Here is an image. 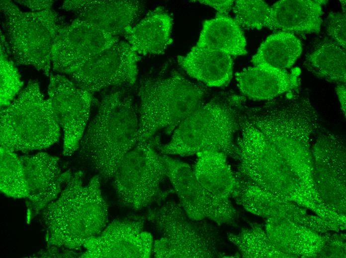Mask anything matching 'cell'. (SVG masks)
<instances>
[{
    "label": "cell",
    "instance_id": "31",
    "mask_svg": "<svg viewBox=\"0 0 346 258\" xmlns=\"http://www.w3.org/2000/svg\"><path fill=\"white\" fill-rule=\"evenodd\" d=\"M270 8L262 0H236L233 7L234 19L243 27L257 29L266 28Z\"/></svg>",
    "mask_w": 346,
    "mask_h": 258
},
{
    "label": "cell",
    "instance_id": "2",
    "mask_svg": "<svg viewBox=\"0 0 346 258\" xmlns=\"http://www.w3.org/2000/svg\"><path fill=\"white\" fill-rule=\"evenodd\" d=\"M83 177L81 171L72 173L58 197L40 212L47 247L79 250L107 225L108 207L100 178L94 175L86 184Z\"/></svg>",
    "mask_w": 346,
    "mask_h": 258
},
{
    "label": "cell",
    "instance_id": "14",
    "mask_svg": "<svg viewBox=\"0 0 346 258\" xmlns=\"http://www.w3.org/2000/svg\"><path fill=\"white\" fill-rule=\"evenodd\" d=\"M145 219L133 216L114 220L83 245L82 258H147L153 254L154 240L144 231Z\"/></svg>",
    "mask_w": 346,
    "mask_h": 258
},
{
    "label": "cell",
    "instance_id": "35",
    "mask_svg": "<svg viewBox=\"0 0 346 258\" xmlns=\"http://www.w3.org/2000/svg\"><path fill=\"white\" fill-rule=\"evenodd\" d=\"M17 3L23 5L32 11H41L51 8L53 0H15Z\"/></svg>",
    "mask_w": 346,
    "mask_h": 258
},
{
    "label": "cell",
    "instance_id": "5",
    "mask_svg": "<svg viewBox=\"0 0 346 258\" xmlns=\"http://www.w3.org/2000/svg\"><path fill=\"white\" fill-rule=\"evenodd\" d=\"M138 93V143L152 139L160 130L173 131L206 101L207 89L178 70L172 69L141 80Z\"/></svg>",
    "mask_w": 346,
    "mask_h": 258
},
{
    "label": "cell",
    "instance_id": "20",
    "mask_svg": "<svg viewBox=\"0 0 346 258\" xmlns=\"http://www.w3.org/2000/svg\"><path fill=\"white\" fill-rule=\"evenodd\" d=\"M177 63L190 77L207 87L225 86L232 77V57L216 50L195 45L178 56Z\"/></svg>",
    "mask_w": 346,
    "mask_h": 258
},
{
    "label": "cell",
    "instance_id": "32",
    "mask_svg": "<svg viewBox=\"0 0 346 258\" xmlns=\"http://www.w3.org/2000/svg\"><path fill=\"white\" fill-rule=\"evenodd\" d=\"M346 13L331 12L325 21L328 35L342 48L346 49Z\"/></svg>",
    "mask_w": 346,
    "mask_h": 258
},
{
    "label": "cell",
    "instance_id": "15",
    "mask_svg": "<svg viewBox=\"0 0 346 258\" xmlns=\"http://www.w3.org/2000/svg\"><path fill=\"white\" fill-rule=\"evenodd\" d=\"M28 189V219L58 197L72 173H62L59 158L46 152L19 156Z\"/></svg>",
    "mask_w": 346,
    "mask_h": 258
},
{
    "label": "cell",
    "instance_id": "16",
    "mask_svg": "<svg viewBox=\"0 0 346 258\" xmlns=\"http://www.w3.org/2000/svg\"><path fill=\"white\" fill-rule=\"evenodd\" d=\"M233 197L247 211L261 217L289 220L315 231L325 232L329 229L327 221L308 215L305 210L295 202L251 184L241 183Z\"/></svg>",
    "mask_w": 346,
    "mask_h": 258
},
{
    "label": "cell",
    "instance_id": "25",
    "mask_svg": "<svg viewBox=\"0 0 346 258\" xmlns=\"http://www.w3.org/2000/svg\"><path fill=\"white\" fill-rule=\"evenodd\" d=\"M247 42L240 26L226 14H218L204 21L196 46L208 48L230 56L247 53Z\"/></svg>",
    "mask_w": 346,
    "mask_h": 258
},
{
    "label": "cell",
    "instance_id": "21",
    "mask_svg": "<svg viewBox=\"0 0 346 258\" xmlns=\"http://www.w3.org/2000/svg\"><path fill=\"white\" fill-rule=\"evenodd\" d=\"M173 18L162 7L150 11L123 35L138 55H161L172 43Z\"/></svg>",
    "mask_w": 346,
    "mask_h": 258
},
{
    "label": "cell",
    "instance_id": "11",
    "mask_svg": "<svg viewBox=\"0 0 346 258\" xmlns=\"http://www.w3.org/2000/svg\"><path fill=\"white\" fill-rule=\"evenodd\" d=\"M140 57L125 41H119L70 74V79L91 94L111 87L133 86Z\"/></svg>",
    "mask_w": 346,
    "mask_h": 258
},
{
    "label": "cell",
    "instance_id": "27",
    "mask_svg": "<svg viewBox=\"0 0 346 258\" xmlns=\"http://www.w3.org/2000/svg\"><path fill=\"white\" fill-rule=\"evenodd\" d=\"M305 67L317 76L337 84L346 83V49L325 38L307 55Z\"/></svg>",
    "mask_w": 346,
    "mask_h": 258
},
{
    "label": "cell",
    "instance_id": "3",
    "mask_svg": "<svg viewBox=\"0 0 346 258\" xmlns=\"http://www.w3.org/2000/svg\"><path fill=\"white\" fill-rule=\"evenodd\" d=\"M234 159L237 179L299 205L312 208L316 191L307 186L263 134L242 114Z\"/></svg>",
    "mask_w": 346,
    "mask_h": 258
},
{
    "label": "cell",
    "instance_id": "36",
    "mask_svg": "<svg viewBox=\"0 0 346 258\" xmlns=\"http://www.w3.org/2000/svg\"><path fill=\"white\" fill-rule=\"evenodd\" d=\"M337 95L340 103L341 110L346 116V86L345 84H338L336 87Z\"/></svg>",
    "mask_w": 346,
    "mask_h": 258
},
{
    "label": "cell",
    "instance_id": "30",
    "mask_svg": "<svg viewBox=\"0 0 346 258\" xmlns=\"http://www.w3.org/2000/svg\"><path fill=\"white\" fill-rule=\"evenodd\" d=\"M5 36L0 31V107L8 106L21 91L23 82L13 61Z\"/></svg>",
    "mask_w": 346,
    "mask_h": 258
},
{
    "label": "cell",
    "instance_id": "1",
    "mask_svg": "<svg viewBox=\"0 0 346 258\" xmlns=\"http://www.w3.org/2000/svg\"><path fill=\"white\" fill-rule=\"evenodd\" d=\"M138 111L124 90L103 97L88 122L77 150L81 163L99 177L112 180L125 155L137 144Z\"/></svg>",
    "mask_w": 346,
    "mask_h": 258
},
{
    "label": "cell",
    "instance_id": "37",
    "mask_svg": "<svg viewBox=\"0 0 346 258\" xmlns=\"http://www.w3.org/2000/svg\"><path fill=\"white\" fill-rule=\"evenodd\" d=\"M340 2L341 4V6L343 10V13H346V0H340Z\"/></svg>",
    "mask_w": 346,
    "mask_h": 258
},
{
    "label": "cell",
    "instance_id": "6",
    "mask_svg": "<svg viewBox=\"0 0 346 258\" xmlns=\"http://www.w3.org/2000/svg\"><path fill=\"white\" fill-rule=\"evenodd\" d=\"M0 145L13 152L45 149L58 141L61 128L38 83L29 81L9 105L1 108Z\"/></svg>",
    "mask_w": 346,
    "mask_h": 258
},
{
    "label": "cell",
    "instance_id": "29",
    "mask_svg": "<svg viewBox=\"0 0 346 258\" xmlns=\"http://www.w3.org/2000/svg\"><path fill=\"white\" fill-rule=\"evenodd\" d=\"M244 258L291 257L276 248L259 226H252L237 234L228 235Z\"/></svg>",
    "mask_w": 346,
    "mask_h": 258
},
{
    "label": "cell",
    "instance_id": "33",
    "mask_svg": "<svg viewBox=\"0 0 346 258\" xmlns=\"http://www.w3.org/2000/svg\"><path fill=\"white\" fill-rule=\"evenodd\" d=\"M74 252V250L49 246L39 252L37 256L40 258H74L77 255Z\"/></svg>",
    "mask_w": 346,
    "mask_h": 258
},
{
    "label": "cell",
    "instance_id": "34",
    "mask_svg": "<svg viewBox=\"0 0 346 258\" xmlns=\"http://www.w3.org/2000/svg\"><path fill=\"white\" fill-rule=\"evenodd\" d=\"M199 3L208 5L214 8L218 14H226L231 10L234 3V0H198Z\"/></svg>",
    "mask_w": 346,
    "mask_h": 258
},
{
    "label": "cell",
    "instance_id": "4",
    "mask_svg": "<svg viewBox=\"0 0 346 258\" xmlns=\"http://www.w3.org/2000/svg\"><path fill=\"white\" fill-rule=\"evenodd\" d=\"M246 99L230 92L205 101L176 127L169 142L157 149L162 154L180 156L217 151L234 158L235 137Z\"/></svg>",
    "mask_w": 346,
    "mask_h": 258
},
{
    "label": "cell",
    "instance_id": "8",
    "mask_svg": "<svg viewBox=\"0 0 346 258\" xmlns=\"http://www.w3.org/2000/svg\"><path fill=\"white\" fill-rule=\"evenodd\" d=\"M11 56L17 64L31 65L50 75L54 42L65 25L52 8L21 11L11 0H0Z\"/></svg>",
    "mask_w": 346,
    "mask_h": 258
},
{
    "label": "cell",
    "instance_id": "26",
    "mask_svg": "<svg viewBox=\"0 0 346 258\" xmlns=\"http://www.w3.org/2000/svg\"><path fill=\"white\" fill-rule=\"evenodd\" d=\"M301 52L300 40L291 32L281 31L271 35L261 43L251 62L255 66L284 70L293 65Z\"/></svg>",
    "mask_w": 346,
    "mask_h": 258
},
{
    "label": "cell",
    "instance_id": "23",
    "mask_svg": "<svg viewBox=\"0 0 346 258\" xmlns=\"http://www.w3.org/2000/svg\"><path fill=\"white\" fill-rule=\"evenodd\" d=\"M322 13L321 5L315 0H279L270 6L266 28L291 33H318Z\"/></svg>",
    "mask_w": 346,
    "mask_h": 258
},
{
    "label": "cell",
    "instance_id": "24",
    "mask_svg": "<svg viewBox=\"0 0 346 258\" xmlns=\"http://www.w3.org/2000/svg\"><path fill=\"white\" fill-rule=\"evenodd\" d=\"M193 169L199 183L220 198H229L237 183L235 174L227 161V156L217 151L197 154Z\"/></svg>",
    "mask_w": 346,
    "mask_h": 258
},
{
    "label": "cell",
    "instance_id": "18",
    "mask_svg": "<svg viewBox=\"0 0 346 258\" xmlns=\"http://www.w3.org/2000/svg\"><path fill=\"white\" fill-rule=\"evenodd\" d=\"M300 70L290 71L254 65L235 73L241 95L253 101H266L299 89Z\"/></svg>",
    "mask_w": 346,
    "mask_h": 258
},
{
    "label": "cell",
    "instance_id": "19",
    "mask_svg": "<svg viewBox=\"0 0 346 258\" xmlns=\"http://www.w3.org/2000/svg\"><path fill=\"white\" fill-rule=\"evenodd\" d=\"M144 7L141 1L136 0H89L74 12L78 18L119 37L135 24Z\"/></svg>",
    "mask_w": 346,
    "mask_h": 258
},
{
    "label": "cell",
    "instance_id": "28",
    "mask_svg": "<svg viewBox=\"0 0 346 258\" xmlns=\"http://www.w3.org/2000/svg\"><path fill=\"white\" fill-rule=\"evenodd\" d=\"M0 148L1 192L10 197L27 198L28 189L20 157L2 145Z\"/></svg>",
    "mask_w": 346,
    "mask_h": 258
},
{
    "label": "cell",
    "instance_id": "9",
    "mask_svg": "<svg viewBox=\"0 0 346 258\" xmlns=\"http://www.w3.org/2000/svg\"><path fill=\"white\" fill-rule=\"evenodd\" d=\"M166 176L162 155L153 139L138 142L124 157L112 179L119 201L139 210L167 197L161 185Z\"/></svg>",
    "mask_w": 346,
    "mask_h": 258
},
{
    "label": "cell",
    "instance_id": "22",
    "mask_svg": "<svg viewBox=\"0 0 346 258\" xmlns=\"http://www.w3.org/2000/svg\"><path fill=\"white\" fill-rule=\"evenodd\" d=\"M265 232L276 248L291 257L317 256L328 238L302 225L274 218H267Z\"/></svg>",
    "mask_w": 346,
    "mask_h": 258
},
{
    "label": "cell",
    "instance_id": "10",
    "mask_svg": "<svg viewBox=\"0 0 346 258\" xmlns=\"http://www.w3.org/2000/svg\"><path fill=\"white\" fill-rule=\"evenodd\" d=\"M162 155L166 176L178 197L179 204L190 218L207 219L219 225L234 220L236 210L229 198L217 197L206 190L187 163Z\"/></svg>",
    "mask_w": 346,
    "mask_h": 258
},
{
    "label": "cell",
    "instance_id": "13",
    "mask_svg": "<svg viewBox=\"0 0 346 258\" xmlns=\"http://www.w3.org/2000/svg\"><path fill=\"white\" fill-rule=\"evenodd\" d=\"M119 41L95 25L77 18L60 30L54 42L53 69L69 75Z\"/></svg>",
    "mask_w": 346,
    "mask_h": 258
},
{
    "label": "cell",
    "instance_id": "12",
    "mask_svg": "<svg viewBox=\"0 0 346 258\" xmlns=\"http://www.w3.org/2000/svg\"><path fill=\"white\" fill-rule=\"evenodd\" d=\"M48 100L63 132V154L77 151L89 118L92 94L76 85L65 76L50 75Z\"/></svg>",
    "mask_w": 346,
    "mask_h": 258
},
{
    "label": "cell",
    "instance_id": "7",
    "mask_svg": "<svg viewBox=\"0 0 346 258\" xmlns=\"http://www.w3.org/2000/svg\"><path fill=\"white\" fill-rule=\"evenodd\" d=\"M148 218L160 238L154 241L153 254L157 258L221 257L220 237L206 219L190 218L179 203L170 200L150 211Z\"/></svg>",
    "mask_w": 346,
    "mask_h": 258
},
{
    "label": "cell",
    "instance_id": "17",
    "mask_svg": "<svg viewBox=\"0 0 346 258\" xmlns=\"http://www.w3.org/2000/svg\"><path fill=\"white\" fill-rule=\"evenodd\" d=\"M313 181L321 193H340L345 196L346 148L340 136L321 128L312 146Z\"/></svg>",
    "mask_w": 346,
    "mask_h": 258
}]
</instances>
